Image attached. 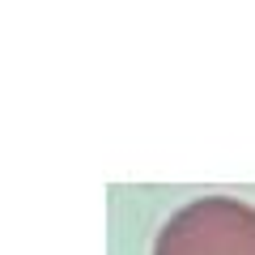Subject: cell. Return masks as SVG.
I'll list each match as a JSON object with an SVG mask.
<instances>
[{"label":"cell","mask_w":255,"mask_h":255,"mask_svg":"<svg viewBox=\"0 0 255 255\" xmlns=\"http://www.w3.org/2000/svg\"><path fill=\"white\" fill-rule=\"evenodd\" d=\"M153 255H255V209L234 196L183 204L162 226Z\"/></svg>","instance_id":"1"}]
</instances>
